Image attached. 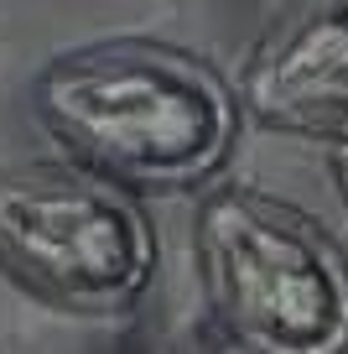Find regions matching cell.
Here are the masks:
<instances>
[{
    "label": "cell",
    "instance_id": "cell-4",
    "mask_svg": "<svg viewBox=\"0 0 348 354\" xmlns=\"http://www.w3.org/2000/svg\"><path fill=\"white\" fill-rule=\"evenodd\" d=\"M234 100L265 131L322 141L348 136V0L286 16L250 53Z\"/></svg>",
    "mask_w": 348,
    "mask_h": 354
},
{
    "label": "cell",
    "instance_id": "cell-1",
    "mask_svg": "<svg viewBox=\"0 0 348 354\" xmlns=\"http://www.w3.org/2000/svg\"><path fill=\"white\" fill-rule=\"evenodd\" d=\"M32 110L73 167L115 188L203 183L240 131L234 88L208 63L156 42L52 57L32 84Z\"/></svg>",
    "mask_w": 348,
    "mask_h": 354
},
{
    "label": "cell",
    "instance_id": "cell-3",
    "mask_svg": "<svg viewBox=\"0 0 348 354\" xmlns=\"http://www.w3.org/2000/svg\"><path fill=\"white\" fill-rule=\"evenodd\" d=\"M0 271L68 313H125L156 271V234L125 188L84 167L0 172Z\"/></svg>",
    "mask_w": 348,
    "mask_h": 354
},
{
    "label": "cell",
    "instance_id": "cell-2",
    "mask_svg": "<svg viewBox=\"0 0 348 354\" xmlns=\"http://www.w3.org/2000/svg\"><path fill=\"white\" fill-rule=\"evenodd\" d=\"M218 328L250 354H348V266L312 219L255 188H218L193 224Z\"/></svg>",
    "mask_w": 348,
    "mask_h": 354
},
{
    "label": "cell",
    "instance_id": "cell-5",
    "mask_svg": "<svg viewBox=\"0 0 348 354\" xmlns=\"http://www.w3.org/2000/svg\"><path fill=\"white\" fill-rule=\"evenodd\" d=\"M327 172H333V188H338V198H343V209H348V136L327 141Z\"/></svg>",
    "mask_w": 348,
    "mask_h": 354
}]
</instances>
